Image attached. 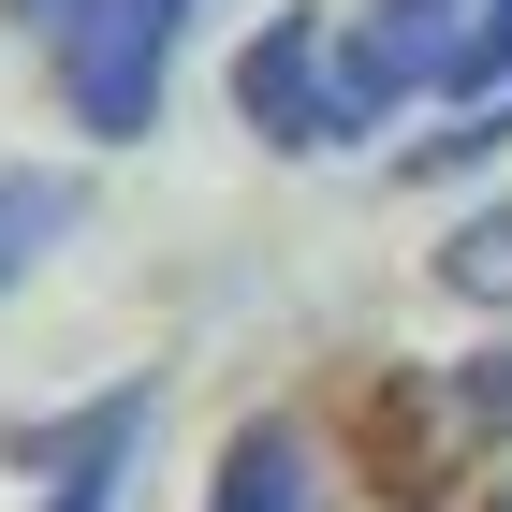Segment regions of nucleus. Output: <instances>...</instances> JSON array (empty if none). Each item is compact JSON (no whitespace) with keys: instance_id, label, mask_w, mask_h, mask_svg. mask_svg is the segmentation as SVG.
I'll return each instance as SVG.
<instances>
[{"instance_id":"nucleus-1","label":"nucleus","mask_w":512,"mask_h":512,"mask_svg":"<svg viewBox=\"0 0 512 512\" xmlns=\"http://www.w3.org/2000/svg\"><path fill=\"white\" fill-rule=\"evenodd\" d=\"M352 118L381 132L395 103H498L512 88V0H366L337 30Z\"/></svg>"},{"instance_id":"nucleus-2","label":"nucleus","mask_w":512,"mask_h":512,"mask_svg":"<svg viewBox=\"0 0 512 512\" xmlns=\"http://www.w3.org/2000/svg\"><path fill=\"white\" fill-rule=\"evenodd\" d=\"M205 0H59L44 15V59H59V118L88 147H132L161 132V88H176V44H191Z\"/></svg>"},{"instance_id":"nucleus-3","label":"nucleus","mask_w":512,"mask_h":512,"mask_svg":"<svg viewBox=\"0 0 512 512\" xmlns=\"http://www.w3.org/2000/svg\"><path fill=\"white\" fill-rule=\"evenodd\" d=\"M235 118L264 132V147L322 161V147H352V74H337V15H264V30L235 44Z\"/></svg>"},{"instance_id":"nucleus-4","label":"nucleus","mask_w":512,"mask_h":512,"mask_svg":"<svg viewBox=\"0 0 512 512\" xmlns=\"http://www.w3.org/2000/svg\"><path fill=\"white\" fill-rule=\"evenodd\" d=\"M205 512H337V498H322V439L293 425V410L235 425V439H220V483H205Z\"/></svg>"},{"instance_id":"nucleus-5","label":"nucleus","mask_w":512,"mask_h":512,"mask_svg":"<svg viewBox=\"0 0 512 512\" xmlns=\"http://www.w3.org/2000/svg\"><path fill=\"white\" fill-rule=\"evenodd\" d=\"M88 220V176L74 161H0V293H30V264Z\"/></svg>"},{"instance_id":"nucleus-6","label":"nucleus","mask_w":512,"mask_h":512,"mask_svg":"<svg viewBox=\"0 0 512 512\" xmlns=\"http://www.w3.org/2000/svg\"><path fill=\"white\" fill-rule=\"evenodd\" d=\"M439 293H469V308H512V191L469 205L454 235H439Z\"/></svg>"},{"instance_id":"nucleus-7","label":"nucleus","mask_w":512,"mask_h":512,"mask_svg":"<svg viewBox=\"0 0 512 512\" xmlns=\"http://www.w3.org/2000/svg\"><path fill=\"white\" fill-rule=\"evenodd\" d=\"M132 439H147V395H118V425H103V439L74 454V469H59V498H44V512H118V469H132Z\"/></svg>"},{"instance_id":"nucleus-8","label":"nucleus","mask_w":512,"mask_h":512,"mask_svg":"<svg viewBox=\"0 0 512 512\" xmlns=\"http://www.w3.org/2000/svg\"><path fill=\"white\" fill-rule=\"evenodd\" d=\"M454 410H469V425H512V352H469V381H454Z\"/></svg>"}]
</instances>
